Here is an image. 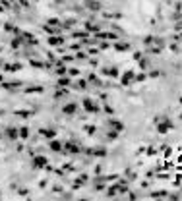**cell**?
I'll return each instance as SVG.
<instances>
[{"instance_id": "20", "label": "cell", "mask_w": 182, "mask_h": 201, "mask_svg": "<svg viewBox=\"0 0 182 201\" xmlns=\"http://www.w3.org/2000/svg\"><path fill=\"white\" fill-rule=\"evenodd\" d=\"M85 29L91 31V33H99V25H91V22H89V23H85Z\"/></svg>"}, {"instance_id": "19", "label": "cell", "mask_w": 182, "mask_h": 201, "mask_svg": "<svg viewBox=\"0 0 182 201\" xmlns=\"http://www.w3.org/2000/svg\"><path fill=\"white\" fill-rule=\"evenodd\" d=\"M23 39H25V41H29L31 45H37V39H35V35H31V33H23Z\"/></svg>"}, {"instance_id": "5", "label": "cell", "mask_w": 182, "mask_h": 201, "mask_svg": "<svg viewBox=\"0 0 182 201\" xmlns=\"http://www.w3.org/2000/svg\"><path fill=\"white\" fill-rule=\"evenodd\" d=\"M43 137H47V139H54L56 137V132L54 130H51V128H41V132H39Z\"/></svg>"}, {"instance_id": "12", "label": "cell", "mask_w": 182, "mask_h": 201, "mask_svg": "<svg viewBox=\"0 0 182 201\" xmlns=\"http://www.w3.org/2000/svg\"><path fill=\"white\" fill-rule=\"evenodd\" d=\"M70 85V77H58V87H68Z\"/></svg>"}, {"instance_id": "28", "label": "cell", "mask_w": 182, "mask_h": 201, "mask_svg": "<svg viewBox=\"0 0 182 201\" xmlns=\"http://www.w3.org/2000/svg\"><path fill=\"white\" fill-rule=\"evenodd\" d=\"M68 73H70V76H78V73H80V72H78L76 68H70V70H68Z\"/></svg>"}, {"instance_id": "4", "label": "cell", "mask_w": 182, "mask_h": 201, "mask_svg": "<svg viewBox=\"0 0 182 201\" xmlns=\"http://www.w3.org/2000/svg\"><path fill=\"white\" fill-rule=\"evenodd\" d=\"M172 128V122L171 120H163L159 126H157V130H159V134H167V130Z\"/></svg>"}, {"instance_id": "24", "label": "cell", "mask_w": 182, "mask_h": 201, "mask_svg": "<svg viewBox=\"0 0 182 201\" xmlns=\"http://www.w3.org/2000/svg\"><path fill=\"white\" fill-rule=\"evenodd\" d=\"M84 130H85V132H87L89 135H93V134H95V126H85Z\"/></svg>"}, {"instance_id": "15", "label": "cell", "mask_w": 182, "mask_h": 201, "mask_svg": "<svg viewBox=\"0 0 182 201\" xmlns=\"http://www.w3.org/2000/svg\"><path fill=\"white\" fill-rule=\"evenodd\" d=\"M132 77H134V73H132V72H126V73H124V77H122V85H128Z\"/></svg>"}, {"instance_id": "14", "label": "cell", "mask_w": 182, "mask_h": 201, "mask_svg": "<svg viewBox=\"0 0 182 201\" xmlns=\"http://www.w3.org/2000/svg\"><path fill=\"white\" fill-rule=\"evenodd\" d=\"M103 73H105V76H110V77H116L118 76V72H116V70H114V68H109V70H103Z\"/></svg>"}, {"instance_id": "3", "label": "cell", "mask_w": 182, "mask_h": 201, "mask_svg": "<svg viewBox=\"0 0 182 201\" xmlns=\"http://www.w3.org/2000/svg\"><path fill=\"white\" fill-rule=\"evenodd\" d=\"M48 45H51V47H60L62 43H64V39H62L60 35H52V37H48Z\"/></svg>"}, {"instance_id": "25", "label": "cell", "mask_w": 182, "mask_h": 201, "mask_svg": "<svg viewBox=\"0 0 182 201\" xmlns=\"http://www.w3.org/2000/svg\"><path fill=\"white\" fill-rule=\"evenodd\" d=\"M19 45H22V39H14L12 41V48H18Z\"/></svg>"}, {"instance_id": "13", "label": "cell", "mask_w": 182, "mask_h": 201, "mask_svg": "<svg viewBox=\"0 0 182 201\" xmlns=\"http://www.w3.org/2000/svg\"><path fill=\"white\" fill-rule=\"evenodd\" d=\"M74 87H76V89H80V91H85V89H87V81L80 79V81H78L76 85H74Z\"/></svg>"}, {"instance_id": "11", "label": "cell", "mask_w": 182, "mask_h": 201, "mask_svg": "<svg viewBox=\"0 0 182 201\" xmlns=\"http://www.w3.org/2000/svg\"><path fill=\"white\" fill-rule=\"evenodd\" d=\"M22 64H6V72H19Z\"/></svg>"}, {"instance_id": "17", "label": "cell", "mask_w": 182, "mask_h": 201, "mask_svg": "<svg viewBox=\"0 0 182 201\" xmlns=\"http://www.w3.org/2000/svg\"><path fill=\"white\" fill-rule=\"evenodd\" d=\"M29 64L33 68H48V64H45V62H37V60H29Z\"/></svg>"}, {"instance_id": "16", "label": "cell", "mask_w": 182, "mask_h": 201, "mask_svg": "<svg viewBox=\"0 0 182 201\" xmlns=\"http://www.w3.org/2000/svg\"><path fill=\"white\" fill-rule=\"evenodd\" d=\"M87 8H89V10H93V12H97L99 8H101V4H99V2H95V0H93V2L89 0V2H87Z\"/></svg>"}, {"instance_id": "6", "label": "cell", "mask_w": 182, "mask_h": 201, "mask_svg": "<svg viewBox=\"0 0 182 201\" xmlns=\"http://www.w3.org/2000/svg\"><path fill=\"white\" fill-rule=\"evenodd\" d=\"M48 147H51V151H54V153H60V151H64V145H62L60 141H56V139H52V141L48 143Z\"/></svg>"}, {"instance_id": "18", "label": "cell", "mask_w": 182, "mask_h": 201, "mask_svg": "<svg viewBox=\"0 0 182 201\" xmlns=\"http://www.w3.org/2000/svg\"><path fill=\"white\" fill-rule=\"evenodd\" d=\"M16 114H18V116H22V118H29L31 116V110H16Z\"/></svg>"}, {"instance_id": "10", "label": "cell", "mask_w": 182, "mask_h": 201, "mask_svg": "<svg viewBox=\"0 0 182 201\" xmlns=\"http://www.w3.org/2000/svg\"><path fill=\"white\" fill-rule=\"evenodd\" d=\"M64 147H66V151H68V153H72V155L74 153H80V147H78L76 143H66Z\"/></svg>"}, {"instance_id": "22", "label": "cell", "mask_w": 182, "mask_h": 201, "mask_svg": "<svg viewBox=\"0 0 182 201\" xmlns=\"http://www.w3.org/2000/svg\"><path fill=\"white\" fill-rule=\"evenodd\" d=\"M19 137H22V139L29 137V128H22V130H19Z\"/></svg>"}, {"instance_id": "21", "label": "cell", "mask_w": 182, "mask_h": 201, "mask_svg": "<svg viewBox=\"0 0 182 201\" xmlns=\"http://www.w3.org/2000/svg\"><path fill=\"white\" fill-rule=\"evenodd\" d=\"M47 23H48V25H52V27H60V19L58 18H51Z\"/></svg>"}, {"instance_id": "31", "label": "cell", "mask_w": 182, "mask_h": 201, "mask_svg": "<svg viewBox=\"0 0 182 201\" xmlns=\"http://www.w3.org/2000/svg\"><path fill=\"white\" fill-rule=\"evenodd\" d=\"M180 118H182V114H180Z\"/></svg>"}, {"instance_id": "2", "label": "cell", "mask_w": 182, "mask_h": 201, "mask_svg": "<svg viewBox=\"0 0 182 201\" xmlns=\"http://www.w3.org/2000/svg\"><path fill=\"white\" fill-rule=\"evenodd\" d=\"M76 110H78V105H76V102H68L66 106H62V112H64L66 116H72V114H76Z\"/></svg>"}, {"instance_id": "23", "label": "cell", "mask_w": 182, "mask_h": 201, "mask_svg": "<svg viewBox=\"0 0 182 201\" xmlns=\"http://www.w3.org/2000/svg\"><path fill=\"white\" fill-rule=\"evenodd\" d=\"M43 91V87H27L25 93H41Z\"/></svg>"}, {"instance_id": "29", "label": "cell", "mask_w": 182, "mask_h": 201, "mask_svg": "<svg viewBox=\"0 0 182 201\" xmlns=\"http://www.w3.org/2000/svg\"><path fill=\"white\" fill-rule=\"evenodd\" d=\"M70 60H74V56H64V58H62V62H70Z\"/></svg>"}, {"instance_id": "27", "label": "cell", "mask_w": 182, "mask_h": 201, "mask_svg": "<svg viewBox=\"0 0 182 201\" xmlns=\"http://www.w3.org/2000/svg\"><path fill=\"white\" fill-rule=\"evenodd\" d=\"M116 50H128V45H126V43H124V45L118 43V45H116Z\"/></svg>"}, {"instance_id": "30", "label": "cell", "mask_w": 182, "mask_h": 201, "mask_svg": "<svg viewBox=\"0 0 182 201\" xmlns=\"http://www.w3.org/2000/svg\"><path fill=\"white\" fill-rule=\"evenodd\" d=\"M0 83H2V76H0Z\"/></svg>"}, {"instance_id": "1", "label": "cell", "mask_w": 182, "mask_h": 201, "mask_svg": "<svg viewBox=\"0 0 182 201\" xmlns=\"http://www.w3.org/2000/svg\"><path fill=\"white\" fill-rule=\"evenodd\" d=\"M84 108L87 110V112H99V108H97V105H95V101H91V99H84Z\"/></svg>"}, {"instance_id": "7", "label": "cell", "mask_w": 182, "mask_h": 201, "mask_svg": "<svg viewBox=\"0 0 182 201\" xmlns=\"http://www.w3.org/2000/svg\"><path fill=\"white\" fill-rule=\"evenodd\" d=\"M47 159H45V157H35V159H33V166H35V168H45V166H47Z\"/></svg>"}, {"instance_id": "8", "label": "cell", "mask_w": 182, "mask_h": 201, "mask_svg": "<svg viewBox=\"0 0 182 201\" xmlns=\"http://www.w3.org/2000/svg\"><path fill=\"white\" fill-rule=\"evenodd\" d=\"M6 135H8L10 139H18V137H19V130H16V128H8V130H6Z\"/></svg>"}, {"instance_id": "9", "label": "cell", "mask_w": 182, "mask_h": 201, "mask_svg": "<svg viewBox=\"0 0 182 201\" xmlns=\"http://www.w3.org/2000/svg\"><path fill=\"white\" fill-rule=\"evenodd\" d=\"M66 70H68V68L64 66V62H62V60H58V62H56V70H54V72L58 73V76H64V73H66Z\"/></svg>"}, {"instance_id": "26", "label": "cell", "mask_w": 182, "mask_h": 201, "mask_svg": "<svg viewBox=\"0 0 182 201\" xmlns=\"http://www.w3.org/2000/svg\"><path fill=\"white\" fill-rule=\"evenodd\" d=\"M84 37H87V33H80V31H74V39H84Z\"/></svg>"}]
</instances>
